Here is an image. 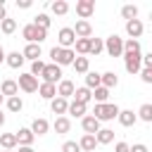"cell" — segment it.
<instances>
[{
    "mask_svg": "<svg viewBox=\"0 0 152 152\" xmlns=\"http://www.w3.org/2000/svg\"><path fill=\"white\" fill-rule=\"evenodd\" d=\"M93 116H95L97 121H112V119H116V116H119V107H116V104H112V102L95 104Z\"/></svg>",
    "mask_w": 152,
    "mask_h": 152,
    "instance_id": "cell-1",
    "label": "cell"
},
{
    "mask_svg": "<svg viewBox=\"0 0 152 152\" xmlns=\"http://www.w3.org/2000/svg\"><path fill=\"white\" fill-rule=\"evenodd\" d=\"M50 59H52V64H57V66H66V64H71L74 59H76V52L74 50H62V48H52L50 50Z\"/></svg>",
    "mask_w": 152,
    "mask_h": 152,
    "instance_id": "cell-2",
    "label": "cell"
},
{
    "mask_svg": "<svg viewBox=\"0 0 152 152\" xmlns=\"http://www.w3.org/2000/svg\"><path fill=\"white\" fill-rule=\"evenodd\" d=\"M21 36L26 38V43H36V45H40V43L48 38V31H45V28L33 26V24H26V26L21 28Z\"/></svg>",
    "mask_w": 152,
    "mask_h": 152,
    "instance_id": "cell-3",
    "label": "cell"
},
{
    "mask_svg": "<svg viewBox=\"0 0 152 152\" xmlns=\"http://www.w3.org/2000/svg\"><path fill=\"white\" fill-rule=\"evenodd\" d=\"M104 50H107L109 57H124V38L116 36V33L104 38Z\"/></svg>",
    "mask_w": 152,
    "mask_h": 152,
    "instance_id": "cell-4",
    "label": "cell"
},
{
    "mask_svg": "<svg viewBox=\"0 0 152 152\" xmlns=\"http://www.w3.org/2000/svg\"><path fill=\"white\" fill-rule=\"evenodd\" d=\"M124 66H126V71H128L131 76L140 74V69H142V64H140V52H126V55H124Z\"/></svg>",
    "mask_w": 152,
    "mask_h": 152,
    "instance_id": "cell-5",
    "label": "cell"
},
{
    "mask_svg": "<svg viewBox=\"0 0 152 152\" xmlns=\"http://www.w3.org/2000/svg\"><path fill=\"white\" fill-rule=\"evenodd\" d=\"M57 48H62V50H71V45L76 43V36H74V31H71V26H64V28H59V33H57Z\"/></svg>",
    "mask_w": 152,
    "mask_h": 152,
    "instance_id": "cell-6",
    "label": "cell"
},
{
    "mask_svg": "<svg viewBox=\"0 0 152 152\" xmlns=\"http://www.w3.org/2000/svg\"><path fill=\"white\" fill-rule=\"evenodd\" d=\"M43 83H52V86H57V81H62V66H57V64H45V69H43Z\"/></svg>",
    "mask_w": 152,
    "mask_h": 152,
    "instance_id": "cell-7",
    "label": "cell"
},
{
    "mask_svg": "<svg viewBox=\"0 0 152 152\" xmlns=\"http://www.w3.org/2000/svg\"><path fill=\"white\" fill-rule=\"evenodd\" d=\"M93 12H95V0H78V2H76V14H78L83 21H88V19L93 17Z\"/></svg>",
    "mask_w": 152,
    "mask_h": 152,
    "instance_id": "cell-8",
    "label": "cell"
},
{
    "mask_svg": "<svg viewBox=\"0 0 152 152\" xmlns=\"http://www.w3.org/2000/svg\"><path fill=\"white\" fill-rule=\"evenodd\" d=\"M17 86H19L24 93H38V78L31 76V74H21L19 81H17Z\"/></svg>",
    "mask_w": 152,
    "mask_h": 152,
    "instance_id": "cell-9",
    "label": "cell"
},
{
    "mask_svg": "<svg viewBox=\"0 0 152 152\" xmlns=\"http://www.w3.org/2000/svg\"><path fill=\"white\" fill-rule=\"evenodd\" d=\"M14 135H17V145L19 147H31L33 140H36V135L31 133V128H19Z\"/></svg>",
    "mask_w": 152,
    "mask_h": 152,
    "instance_id": "cell-10",
    "label": "cell"
},
{
    "mask_svg": "<svg viewBox=\"0 0 152 152\" xmlns=\"http://www.w3.org/2000/svg\"><path fill=\"white\" fill-rule=\"evenodd\" d=\"M142 31H145V26H142L140 19H131V21H126V33H128L133 40H138V38L142 36Z\"/></svg>",
    "mask_w": 152,
    "mask_h": 152,
    "instance_id": "cell-11",
    "label": "cell"
},
{
    "mask_svg": "<svg viewBox=\"0 0 152 152\" xmlns=\"http://www.w3.org/2000/svg\"><path fill=\"white\" fill-rule=\"evenodd\" d=\"M71 31H74L76 38H90V36H93V26H90V21H83V19H78L76 26H74Z\"/></svg>",
    "mask_w": 152,
    "mask_h": 152,
    "instance_id": "cell-12",
    "label": "cell"
},
{
    "mask_svg": "<svg viewBox=\"0 0 152 152\" xmlns=\"http://www.w3.org/2000/svg\"><path fill=\"white\" fill-rule=\"evenodd\" d=\"M74 90H76L74 81H69V78H62V81H59V86H57V97H64V100H69V97L74 95Z\"/></svg>",
    "mask_w": 152,
    "mask_h": 152,
    "instance_id": "cell-13",
    "label": "cell"
},
{
    "mask_svg": "<svg viewBox=\"0 0 152 152\" xmlns=\"http://www.w3.org/2000/svg\"><path fill=\"white\" fill-rule=\"evenodd\" d=\"M81 126H83V131L88 133V135H95L97 131H100V121L93 116V114H88V116H83L81 119Z\"/></svg>",
    "mask_w": 152,
    "mask_h": 152,
    "instance_id": "cell-14",
    "label": "cell"
},
{
    "mask_svg": "<svg viewBox=\"0 0 152 152\" xmlns=\"http://www.w3.org/2000/svg\"><path fill=\"white\" fill-rule=\"evenodd\" d=\"M24 62H26V59H24V55H21L19 50H14V52H7V55H5V64H7V66H12V69H19Z\"/></svg>",
    "mask_w": 152,
    "mask_h": 152,
    "instance_id": "cell-15",
    "label": "cell"
},
{
    "mask_svg": "<svg viewBox=\"0 0 152 152\" xmlns=\"http://www.w3.org/2000/svg\"><path fill=\"white\" fill-rule=\"evenodd\" d=\"M66 107H69V100H64V97H52V100H50V109H52V114L64 116V114H66Z\"/></svg>",
    "mask_w": 152,
    "mask_h": 152,
    "instance_id": "cell-16",
    "label": "cell"
},
{
    "mask_svg": "<svg viewBox=\"0 0 152 152\" xmlns=\"http://www.w3.org/2000/svg\"><path fill=\"white\" fill-rule=\"evenodd\" d=\"M116 119H119V124L126 126V128H131V126L138 121V116L133 114V109H119V116H116Z\"/></svg>",
    "mask_w": 152,
    "mask_h": 152,
    "instance_id": "cell-17",
    "label": "cell"
},
{
    "mask_svg": "<svg viewBox=\"0 0 152 152\" xmlns=\"http://www.w3.org/2000/svg\"><path fill=\"white\" fill-rule=\"evenodd\" d=\"M21 55H24V59L36 62V59H40V45H36V43H26V48L21 50Z\"/></svg>",
    "mask_w": 152,
    "mask_h": 152,
    "instance_id": "cell-18",
    "label": "cell"
},
{
    "mask_svg": "<svg viewBox=\"0 0 152 152\" xmlns=\"http://www.w3.org/2000/svg\"><path fill=\"white\" fill-rule=\"evenodd\" d=\"M116 83H119V78H116L114 71H104V74H100V86H102V88L112 90V88H116Z\"/></svg>",
    "mask_w": 152,
    "mask_h": 152,
    "instance_id": "cell-19",
    "label": "cell"
},
{
    "mask_svg": "<svg viewBox=\"0 0 152 152\" xmlns=\"http://www.w3.org/2000/svg\"><path fill=\"white\" fill-rule=\"evenodd\" d=\"M0 93H2V97L7 95V97H14L17 93H19V86H17V81H12V78H5L2 81V86H0Z\"/></svg>",
    "mask_w": 152,
    "mask_h": 152,
    "instance_id": "cell-20",
    "label": "cell"
},
{
    "mask_svg": "<svg viewBox=\"0 0 152 152\" xmlns=\"http://www.w3.org/2000/svg\"><path fill=\"white\" fill-rule=\"evenodd\" d=\"M38 95L43 100H52V97H57V86H52V83H38Z\"/></svg>",
    "mask_w": 152,
    "mask_h": 152,
    "instance_id": "cell-21",
    "label": "cell"
},
{
    "mask_svg": "<svg viewBox=\"0 0 152 152\" xmlns=\"http://www.w3.org/2000/svg\"><path fill=\"white\" fill-rule=\"evenodd\" d=\"M71 97H74V102H81V104H88V102L93 100V93H90V90H88V88L83 86V88H76Z\"/></svg>",
    "mask_w": 152,
    "mask_h": 152,
    "instance_id": "cell-22",
    "label": "cell"
},
{
    "mask_svg": "<svg viewBox=\"0 0 152 152\" xmlns=\"http://www.w3.org/2000/svg\"><path fill=\"white\" fill-rule=\"evenodd\" d=\"M52 128H55V133L64 135V133H69V131H71V121H69L66 116H57V119H55V124H52Z\"/></svg>",
    "mask_w": 152,
    "mask_h": 152,
    "instance_id": "cell-23",
    "label": "cell"
},
{
    "mask_svg": "<svg viewBox=\"0 0 152 152\" xmlns=\"http://www.w3.org/2000/svg\"><path fill=\"white\" fill-rule=\"evenodd\" d=\"M48 131H50L48 119H33V124H31V133L33 135H45Z\"/></svg>",
    "mask_w": 152,
    "mask_h": 152,
    "instance_id": "cell-24",
    "label": "cell"
},
{
    "mask_svg": "<svg viewBox=\"0 0 152 152\" xmlns=\"http://www.w3.org/2000/svg\"><path fill=\"white\" fill-rule=\"evenodd\" d=\"M78 147H81V152H93V150L97 147V140H95V135H88V133H83V138L78 140Z\"/></svg>",
    "mask_w": 152,
    "mask_h": 152,
    "instance_id": "cell-25",
    "label": "cell"
},
{
    "mask_svg": "<svg viewBox=\"0 0 152 152\" xmlns=\"http://www.w3.org/2000/svg\"><path fill=\"white\" fill-rule=\"evenodd\" d=\"M95 140H97V145H109L114 140V131L112 128H100L95 133Z\"/></svg>",
    "mask_w": 152,
    "mask_h": 152,
    "instance_id": "cell-26",
    "label": "cell"
},
{
    "mask_svg": "<svg viewBox=\"0 0 152 152\" xmlns=\"http://www.w3.org/2000/svg\"><path fill=\"white\" fill-rule=\"evenodd\" d=\"M66 114H71V116H76V119H83V116H86V104H81V102H69Z\"/></svg>",
    "mask_w": 152,
    "mask_h": 152,
    "instance_id": "cell-27",
    "label": "cell"
},
{
    "mask_svg": "<svg viewBox=\"0 0 152 152\" xmlns=\"http://www.w3.org/2000/svg\"><path fill=\"white\" fill-rule=\"evenodd\" d=\"M50 10H52L57 17H64V14L69 12V2H66V0H55V2L50 5Z\"/></svg>",
    "mask_w": 152,
    "mask_h": 152,
    "instance_id": "cell-28",
    "label": "cell"
},
{
    "mask_svg": "<svg viewBox=\"0 0 152 152\" xmlns=\"http://www.w3.org/2000/svg\"><path fill=\"white\" fill-rule=\"evenodd\" d=\"M74 45H76V50H74V52H78L81 57L90 52V38H76V43H74Z\"/></svg>",
    "mask_w": 152,
    "mask_h": 152,
    "instance_id": "cell-29",
    "label": "cell"
},
{
    "mask_svg": "<svg viewBox=\"0 0 152 152\" xmlns=\"http://www.w3.org/2000/svg\"><path fill=\"white\" fill-rule=\"evenodd\" d=\"M0 145H2L5 150H14V147H17V135H14V133H2V135H0Z\"/></svg>",
    "mask_w": 152,
    "mask_h": 152,
    "instance_id": "cell-30",
    "label": "cell"
},
{
    "mask_svg": "<svg viewBox=\"0 0 152 152\" xmlns=\"http://www.w3.org/2000/svg\"><path fill=\"white\" fill-rule=\"evenodd\" d=\"M0 31H2L5 36H12V33L17 31V21H14V19H10V17H7V19H2V21H0Z\"/></svg>",
    "mask_w": 152,
    "mask_h": 152,
    "instance_id": "cell-31",
    "label": "cell"
},
{
    "mask_svg": "<svg viewBox=\"0 0 152 152\" xmlns=\"http://www.w3.org/2000/svg\"><path fill=\"white\" fill-rule=\"evenodd\" d=\"M97 86H100V74L97 71H88L86 74V88L88 90H95Z\"/></svg>",
    "mask_w": 152,
    "mask_h": 152,
    "instance_id": "cell-32",
    "label": "cell"
},
{
    "mask_svg": "<svg viewBox=\"0 0 152 152\" xmlns=\"http://www.w3.org/2000/svg\"><path fill=\"white\" fill-rule=\"evenodd\" d=\"M90 93H93V97H95V102H97V104H104V102H107V97H109V90H107V88H102V86H97V88H95V90H90Z\"/></svg>",
    "mask_w": 152,
    "mask_h": 152,
    "instance_id": "cell-33",
    "label": "cell"
},
{
    "mask_svg": "<svg viewBox=\"0 0 152 152\" xmlns=\"http://www.w3.org/2000/svg\"><path fill=\"white\" fill-rule=\"evenodd\" d=\"M71 66H74L78 74H88V66H90V64H88V57H76V59L71 62Z\"/></svg>",
    "mask_w": 152,
    "mask_h": 152,
    "instance_id": "cell-34",
    "label": "cell"
},
{
    "mask_svg": "<svg viewBox=\"0 0 152 152\" xmlns=\"http://www.w3.org/2000/svg\"><path fill=\"white\" fill-rule=\"evenodd\" d=\"M7 109H10V112H14V114H17V112H21V109H24V102H21V97H19V95H14V97H7Z\"/></svg>",
    "mask_w": 152,
    "mask_h": 152,
    "instance_id": "cell-35",
    "label": "cell"
},
{
    "mask_svg": "<svg viewBox=\"0 0 152 152\" xmlns=\"http://www.w3.org/2000/svg\"><path fill=\"white\" fill-rule=\"evenodd\" d=\"M135 116L150 124V121H152V104H150V102H145V104H142V107L138 109V114H135Z\"/></svg>",
    "mask_w": 152,
    "mask_h": 152,
    "instance_id": "cell-36",
    "label": "cell"
},
{
    "mask_svg": "<svg viewBox=\"0 0 152 152\" xmlns=\"http://www.w3.org/2000/svg\"><path fill=\"white\" fill-rule=\"evenodd\" d=\"M121 17H124L126 21L135 19V17H138V7H135V5H124V7H121Z\"/></svg>",
    "mask_w": 152,
    "mask_h": 152,
    "instance_id": "cell-37",
    "label": "cell"
},
{
    "mask_svg": "<svg viewBox=\"0 0 152 152\" xmlns=\"http://www.w3.org/2000/svg\"><path fill=\"white\" fill-rule=\"evenodd\" d=\"M104 50V40L102 38H90V52L88 55H100Z\"/></svg>",
    "mask_w": 152,
    "mask_h": 152,
    "instance_id": "cell-38",
    "label": "cell"
},
{
    "mask_svg": "<svg viewBox=\"0 0 152 152\" xmlns=\"http://www.w3.org/2000/svg\"><path fill=\"white\" fill-rule=\"evenodd\" d=\"M33 26H38V28H45V31H48V28H50V17H48V14H38V17L33 19Z\"/></svg>",
    "mask_w": 152,
    "mask_h": 152,
    "instance_id": "cell-39",
    "label": "cell"
},
{
    "mask_svg": "<svg viewBox=\"0 0 152 152\" xmlns=\"http://www.w3.org/2000/svg\"><path fill=\"white\" fill-rule=\"evenodd\" d=\"M126 52H140V43L133 40V38L124 40V55H126Z\"/></svg>",
    "mask_w": 152,
    "mask_h": 152,
    "instance_id": "cell-40",
    "label": "cell"
},
{
    "mask_svg": "<svg viewBox=\"0 0 152 152\" xmlns=\"http://www.w3.org/2000/svg\"><path fill=\"white\" fill-rule=\"evenodd\" d=\"M43 69H45V62H43V59H36V62H31V71H28V74L38 78V76L43 74Z\"/></svg>",
    "mask_w": 152,
    "mask_h": 152,
    "instance_id": "cell-41",
    "label": "cell"
},
{
    "mask_svg": "<svg viewBox=\"0 0 152 152\" xmlns=\"http://www.w3.org/2000/svg\"><path fill=\"white\" fill-rule=\"evenodd\" d=\"M62 152H81V147H78V142H74V140H66V142L62 145Z\"/></svg>",
    "mask_w": 152,
    "mask_h": 152,
    "instance_id": "cell-42",
    "label": "cell"
},
{
    "mask_svg": "<svg viewBox=\"0 0 152 152\" xmlns=\"http://www.w3.org/2000/svg\"><path fill=\"white\" fill-rule=\"evenodd\" d=\"M140 78L145 83H152V69H140Z\"/></svg>",
    "mask_w": 152,
    "mask_h": 152,
    "instance_id": "cell-43",
    "label": "cell"
},
{
    "mask_svg": "<svg viewBox=\"0 0 152 152\" xmlns=\"http://www.w3.org/2000/svg\"><path fill=\"white\" fill-rule=\"evenodd\" d=\"M128 152H150V150H147V145H142V142H135L133 147H128Z\"/></svg>",
    "mask_w": 152,
    "mask_h": 152,
    "instance_id": "cell-44",
    "label": "cell"
},
{
    "mask_svg": "<svg viewBox=\"0 0 152 152\" xmlns=\"http://www.w3.org/2000/svg\"><path fill=\"white\" fill-rule=\"evenodd\" d=\"M128 147H131L128 142H116L114 145V152H128Z\"/></svg>",
    "mask_w": 152,
    "mask_h": 152,
    "instance_id": "cell-45",
    "label": "cell"
},
{
    "mask_svg": "<svg viewBox=\"0 0 152 152\" xmlns=\"http://www.w3.org/2000/svg\"><path fill=\"white\" fill-rule=\"evenodd\" d=\"M17 7H21V10H28V7H31V0H17Z\"/></svg>",
    "mask_w": 152,
    "mask_h": 152,
    "instance_id": "cell-46",
    "label": "cell"
},
{
    "mask_svg": "<svg viewBox=\"0 0 152 152\" xmlns=\"http://www.w3.org/2000/svg\"><path fill=\"white\" fill-rule=\"evenodd\" d=\"M2 19H7V10H5V5H0V21Z\"/></svg>",
    "mask_w": 152,
    "mask_h": 152,
    "instance_id": "cell-47",
    "label": "cell"
},
{
    "mask_svg": "<svg viewBox=\"0 0 152 152\" xmlns=\"http://www.w3.org/2000/svg\"><path fill=\"white\" fill-rule=\"evenodd\" d=\"M5 55H7V52H5V50H2V45H0V64L5 62Z\"/></svg>",
    "mask_w": 152,
    "mask_h": 152,
    "instance_id": "cell-48",
    "label": "cell"
},
{
    "mask_svg": "<svg viewBox=\"0 0 152 152\" xmlns=\"http://www.w3.org/2000/svg\"><path fill=\"white\" fill-rule=\"evenodd\" d=\"M19 152H33V147H19Z\"/></svg>",
    "mask_w": 152,
    "mask_h": 152,
    "instance_id": "cell-49",
    "label": "cell"
},
{
    "mask_svg": "<svg viewBox=\"0 0 152 152\" xmlns=\"http://www.w3.org/2000/svg\"><path fill=\"white\" fill-rule=\"evenodd\" d=\"M2 124H5V114L0 112V128H2Z\"/></svg>",
    "mask_w": 152,
    "mask_h": 152,
    "instance_id": "cell-50",
    "label": "cell"
},
{
    "mask_svg": "<svg viewBox=\"0 0 152 152\" xmlns=\"http://www.w3.org/2000/svg\"><path fill=\"white\" fill-rule=\"evenodd\" d=\"M2 100H5V97H2V93H0V104H2Z\"/></svg>",
    "mask_w": 152,
    "mask_h": 152,
    "instance_id": "cell-51",
    "label": "cell"
},
{
    "mask_svg": "<svg viewBox=\"0 0 152 152\" xmlns=\"http://www.w3.org/2000/svg\"><path fill=\"white\" fill-rule=\"evenodd\" d=\"M5 152H12V150H5Z\"/></svg>",
    "mask_w": 152,
    "mask_h": 152,
    "instance_id": "cell-52",
    "label": "cell"
}]
</instances>
